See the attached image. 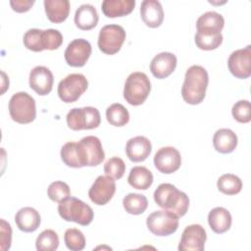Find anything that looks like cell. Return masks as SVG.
I'll list each match as a JSON object with an SVG mask.
<instances>
[{
	"label": "cell",
	"instance_id": "cell-23",
	"mask_svg": "<svg viewBox=\"0 0 251 251\" xmlns=\"http://www.w3.org/2000/svg\"><path fill=\"white\" fill-rule=\"evenodd\" d=\"M99 16L96 8L91 4L80 5L75 14V24L82 30H89L97 25Z\"/></svg>",
	"mask_w": 251,
	"mask_h": 251
},
{
	"label": "cell",
	"instance_id": "cell-24",
	"mask_svg": "<svg viewBox=\"0 0 251 251\" xmlns=\"http://www.w3.org/2000/svg\"><path fill=\"white\" fill-rule=\"evenodd\" d=\"M208 224L216 233L227 231L231 226V215L224 207H216L208 214Z\"/></svg>",
	"mask_w": 251,
	"mask_h": 251
},
{
	"label": "cell",
	"instance_id": "cell-27",
	"mask_svg": "<svg viewBox=\"0 0 251 251\" xmlns=\"http://www.w3.org/2000/svg\"><path fill=\"white\" fill-rule=\"evenodd\" d=\"M44 9L49 21L59 24L68 18L70 2L69 0H44Z\"/></svg>",
	"mask_w": 251,
	"mask_h": 251
},
{
	"label": "cell",
	"instance_id": "cell-36",
	"mask_svg": "<svg viewBox=\"0 0 251 251\" xmlns=\"http://www.w3.org/2000/svg\"><path fill=\"white\" fill-rule=\"evenodd\" d=\"M195 43L199 49L202 50H214L218 48L223 42L222 33L216 35H208L197 33L194 36Z\"/></svg>",
	"mask_w": 251,
	"mask_h": 251
},
{
	"label": "cell",
	"instance_id": "cell-16",
	"mask_svg": "<svg viewBox=\"0 0 251 251\" xmlns=\"http://www.w3.org/2000/svg\"><path fill=\"white\" fill-rule=\"evenodd\" d=\"M154 165L156 169L163 174H173L177 171L181 165L180 153L173 146L162 147L154 156Z\"/></svg>",
	"mask_w": 251,
	"mask_h": 251
},
{
	"label": "cell",
	"instance_id": "cell-2",
	"mask_svg": "<svg viewBox=\"0 0 251 251\" xmlns=\"http://www.w3.org/2000/svg\"><path fill=\"white\" fill-rule=\"evenodd\" d=\"M153 196L158 206L172 212L178 218L184 216L188 210V196L172 183H161L154 191Z\"/></svg>",
	"mask_w": 251,
	"mask_h": 251
},
{
	"label": "cell",
	"instance_id": "cell-26",
	"mask_svg": "<svg viewBox=\"0 0 251 251\" xmlns=\"http://www.w3.org/2000/svg\"><path fill=\"white\" fill-rule=\"evenodd\" d=\"M134 6V0H104L101 4V9L106 17L116 18L130 14Z\"/></svg>",
	"mask_w": 251,
	"mask_h": 251
},
{
	"label": "cell",
	"instance_id": "cell-17",
	"mask_svg": "<svg viewBox=\"0 0 251 251\" xmlns=\"http://www.w3.org/2000/svg\"><path fill=\"white\" fill-rule=\"evenodd\" d=\"M29 86L41 96L47 95L51 92L54 76L52 72L44 66H36L29 73Z\"/></svg>",
	"mask_w": 251,
	"mask_h": 251
},
{
	"label": "cell",
	"instance_id": "cell-11",
	"mask_svg": "<svg viewBox=\"0 0 251 251\" xmlns=\"http://www.w3.org/2000/svg\"><path fill=\"white\" fill-rule=\"evenodd\" d=\"M88 81L82 74H71L60 80L58 84V95L65 103L76 101L87 89Z\"/></svg>",
	"mask_w": 251,
	"mask_h": 251
},
{
	"label": "cell",
	"instance_id": "cell-18",
	"mask_svg": "<svg viewBox=\"0 0 251 251\" xmlns=\"http://www.w3.org/2000/svg\"><path fill=\"white\" fill-rule=\"evenodd\" d=\"M177 60L171 52H161L157 54L150 63V71L157 78H166L175 71Z\"/></svg>",
	"mask_w": 251,
	"mask_h": 251
},
{
	"label": "cell",
	"instance_id": "cell-20",
	"mask_svg": "<svg viewBox=\"0 0 251 251\" xmlns=\"http://www.w3.org/2000/svg\"><path fill=\"white\" fill-rule=\"evenodd\" d=\"M152 150L151 141L142 135L132 137L127 140L126 153L127 158L134 163L142 162L147 159Z\"/></svg>",
	"mask_w": 251,
	"mask_h": 251
},
{
	"label": "cell",
	"instance_id": "cell-4",
	"mask_svg": "<svg viewBox=\"0 0 251 251\" xmlns=\"http://www.w3.org/2000/svg\"><path fill=\"white\" fill-rule=\"evenodd\" d=\"M60 217L67 222H75L80 226H88L94 217L92 208L75 197H68L58 205Z\"/></svg>",
	"mask_w": 251,
	"mask_h": 251
},
{
	"label": "cell",
	"instance_id": "cell-1",
	"mask_svg": "<svg viewBox=\"0 0 251 251\" xmlns=\"http://www.w3.org/2000/svg\"><path fill=\"white\" fill-rule=\"evenodd\" d=\"M209 82L207 71L199 65L189 67L184 75L181 86V96L183 100L191 105L201 103L206 95Z\"/></svg>",
	"mask_w": 251,
	"mask_h": 251
},
{
	"label": "cell",
	"instance_id": "cell-34",
	"mask_svg": "<svg viewBox=\"0 0 251 251\" xmlns=\"http://www.w3.org/2000/svg\"><path fill=\"white\" fill-rule=\"evenodd\" d=\"M65 244L72 251H80L85 247V237L77 228H68L64 235Z\"/></svg>",
	"mask_w": 251,
	"mask_h": 251
},
{
	"label": "cell",
	"instance_id": "cell-10",
	"mask_svg": "<svg viewBox=\"0 0 251 251\" xmlns=\"http://www.w3.org/2000/svg\"><path fill=\"white\" fill-rule=\"evenodd\" d=\"M146 225L153 234L168 236L177 229L178 217L168 210H158L147 217Z\"/></svg>",
	"mask_w": 251,
	"mask_h": 251
},
{
	"label": "cell",
	"instance_id": "cell-41",
	"mask_svg": "<svg viewBox=\"0 0 251 251\" xmlns=\"http://www.w3.org/2000/svg\"><path fill=\"white\" fill-rule=\"evenodd\" d=\"M1 74H2L3 79H4V80H7V83H9V78H7V76H6L5 73H4V72H1ZM7 87H9V85H7V84H5V82H3V89H2V93H4V92H5V90H6V88H7Z\"/></svg>",
	"mask_w": 251,
	"mask_h": 251
},
{
	"label": "cell",
	"instance_id": "cell-8",
	"mask_svg": "<svg viewBox=\"0 0 251 251\" xmlns=\"http://www.w3.org/2000/svg\"><path fill=\"white\" fill-rule=\"evenodd\" d=\"M76 143L81 167H95L104 161L105 153L98 137L88 135Z\"/></svg>",
	"mask_w": 251,
	"mask_h": 251
},
{
	"label": "cell",
	"instance_id": "cell-22",
	"mask_svg": "<svg viewBox=\"0 0 251 251\" xmlns=\"http://www.w3.org/2000/svg\"><path fill=\"white\" fill-rule=\"evenodd\" d=\"M15 222L20 230L24 232H33L39 227L41 218L34 208L24 207L17 212Z\"/></svg>",
	"mask_w": 251,
	"mask_h": 251
},
{
	"label": "cell",
	"instance_id": "cell-31",
	"mask_svg": "<svg viewBox=\"0 0 251 251\" xmlns=\"http://www.w3.org/2000/svg\"><path fill=\"white\" fill-rule=\"evenodd\" d=\"M218 189L226 195H234L241 191L242 181L233 174H225L217 181Z\"/></svg>",
	"mask_w": 251,
	"mask_h": 251
},
{
	"label": "cell",
	"instance_id": "cell-32",
	"mask_svg": "<svg viewBox=\"0 0 251 251\" xmlns=\"http://www.w3.org/2000/svg\"><path fill=\"white\" fill-rule=\"evenodd\" d=\"M59 236L53 229H44L35 240L38 251H55L59 247Z\"/></svg>",
	"mask_w": 251,
	"mask_h": 251
},
{
	"label": "cell",
	"instance_id": "cell-35",
	"mask_svg": "<svg viewBox=\"0 0 251 251\" xmlns=\"http://www.w3.org/2000/svg\"><path fill=\"white\" fill-rule=\"evenodd\" d=\"M47 195L50 198V200L60 203L64 199L71 196L70 186L66 182L61 181V180L53 181L48 186Z\"/></svg>",
	"mask_w": 251,
	"mask_h": 251
},
{
	"label": "cell",
	"instance_id": "cell-33",
	"mask_svg": "<svg viewBox=\"0 0 251 251\" xmlns=\"http://www.w3.org/2000/svg\"><path fill=\"white\" fill-rule=\"evenodd\" d=\"M61 159L62 161L71 168H82L78 151H77V143L74 141H70L65 143L61 148Z\"/></svg>",
	"mask_w": 251,
	"mask_h": 251
},
{
	"label": "cell",
	"instance_id": "cell-39",
	"mask_svg": "<svg viewBox=\"0 0 251 251\" xmlns=\"http://www.w3.org/2000/svg\"><path fill=\"white\" fill-rule=\"evenodd\" d=\"M12 242V228L4 219L0 221V248L5 251L10 249Z\"/></svg>",
	"mask_w": 251,
	"mask_h": 251
},
{
	"label": "cell",
	"instance_id": "cell-40",
	"mask_svg": "<svg viewBox=\"0 0 251 251\" xmlns=\"http://www.w3.org/2000/svg\"><path fill=\"white\" fill-rule=\"evenodd\" d=\"M34 4V0H11L10 5L12 9L18 13L28 11Z\"/></svg>",
	"mask_w": 251,
	"mask_h": 251
},
{
	"label": "cell",
	"instance_id": "cell-3",
	"mask_svg": "<svg viewBox=\"0 0 251 251\" xmlns=\"http://www.w3.org/2000/svg\"><path fill=\"white\" fill-rule=\"evenodd\" d=\"M24 45L28 50L40 52L58 49L63 43V35L58 29L30 28L24 34Z\"/></svg>",
	"mask_w": 251,
	"mask_h": 251
},
{
	"label": "cell",
	"instance_id": "cell-30",
	"mask_svg": "<svg viewBox=\"0 0 251 251\" xmlns=\"http://www.w3.org/2000/svg\"><path fill=\"white\" fill-rule=\"evenodd\" d=\"M106 118L112 126H123L128 123L129 113L124 105L120 103H114L107 108Z\"/></svg>",
	"mask_w": 251,
	"mask_h": 251
},
{
	"label": "cell",
	"instance_id": "cell-13",
	"mask_svg": "<svg viewBox=\"0 0 251 251\" xmlns=\"http://www.w3.org/2000/svg\"><path fill=\"white\" fill-rule=\"evenodd\" d=\"M229 72L237 78H247L251 75V45L233 51L227 60Z\"/></svg>",
	"mask_w": 251,
	"mask_h": 251
},
{
	"label": "cell",
	"instance_id": "cell-7",
	"mask_svg": "<svg viewBox=\"0 0 251 251\" xmlns=\"http://www.w3.org/2000/svg\"><path fill=\"white\" fill-rule=\"evenodd\" d=\"M68 126L73 130L92 129L99 126L101 116L98 109L87 106L82 108H73L66 117Z\"/></svg>",
	"mask_w": 251,
	"mask_h": 251
},
{
	"label": "cell",
	"instance_id": "cell-5",
	"mask_svg": "<svg viewBox=\"0 0 251 251\" xmlns=\"http://www.w3.org/2000/svg\"><path fill=\"white\" fill-rule=\"evenodd\" d=\"M151 90L149 77L141 72L131 73L124 86V98L133 106L141 105L148 97Z\"/></svg>",
	"mask_w": 251,
	"mask_h": 251
},
{
	"label": "cell",
	"instance_id": "cell-28",
	"mask_svg": "<svg viewBox=\"0 0 251 251\" xmlns=\"http://www.w3.org/2000/svg\"><path fill=\"white\" fill-rule=\"evenodd\" d=\"M127 181L135 189L146 190L153 183V175L146 167L135 166L130 170Z\"/></svg>",
	"mask_w": 251,
	"mask_h": 251
},
{
	"label": "cell",
	"instance_id": "cell-12",
	"mask_svg": "<svg viewBox=\"0 0 251 251\" xmlns=\"http://www.w3.org/2000/svg\"><path fill=\"white\" fill-rule=\"evenodd\" d=\"M116 192V182L108 176H99L88 190L90 200L99 206L106 205Z\"/></svg>",
	"mask_w": 251,
	"mask_h": 251
},
{
	"label": "cell",
	"instance_id": "cell-9",
	"mask_svg": "<svg viewBox=\"0 0 251 251\" xmlns=\"http://www.w3.org/2000/svg\"><path fill=\"white\" fill-rule=\"evenodd\" d=\"M126 31L120 25H104L98 35L99 49L108 55H114L120 51L125 40Z\"/></svg>",
	"mask_w": 251,
	"mask_h": 251
},
{
	"label": "cell",
	"instance_id": "cell-25",
	"mask_svg": "<svg viewBox=\"0 0 251 251\" xmlns=\"http://www.w3.org/2000/svg\"><path fill=\"white\" fill-rule=\"evenodd\" d=\"M213 145L220 153H231L237 145V135L229 128H220L214 133Z\"/></svg>",
	"mask_w": 251,
	"mask_h": 251
},
{
	"label": "cell",
	"instance_id": "cell-19",
	"mask_svg": "<svg viewBox=\"0 0 251 251\" xmlns=\"http://www.w3.org/2000/svg\"><path fill=\"white\" fill-rule=\"evenodd\" d=\"M224 25H225L224 17L215 11H208L202 14L196 21L197 33H201V34H209V35L220 34L222 33L221 31Z\"/></svg>",
	"mask_w": 251,
	"mask_h": 251
},
{
	"label": "cell",
	"instance_id": "cell-6",
	"mask_svg": "<svg viewBox=\"0 0 251 251\" xmlns=\"http://www.w3.org/2000/svg\"><path fill=\"white\" fill-rule=\"evenodd\" d=\"M9 113L13 121L19 124H29L36 117L35 100L28 93H15L9 101Z\"/></svg>",
	"mask_w": 251,
	"mask_h": 251
},
{
	"label": "cell",
	"instance_id": "cell-29",
	"mask_svg": "<svg viewBox=\"0 0 251 251\" xmlns=\"http://www.w3.org/2000/svg\"><path fill=\"white\" fill-rule=\"evenodd\" d=\"M123 206L128 214L140 215L147 209L148 200L143 194L128 193L123 199Z\"/></svg>",
	"mask_w": 251,
	"mask_h": 251
},
{
	"label": "cell",
	"instance_id": "cell-14",
	"mask_svg": "<svg viewBox=\"0 0 251 251\" xmlns=\"http://www.w3.org/2000/svg\"><path fill=\"white\" fill-rule=\"evenodd\" d=\"M207 239L205 228L198 224H193L184 228L178 244L179 251H202Z\"/></svg>",
	"mask_w": 251,
	"mask_h": 251
},
{
	"label": "cell",
	"instance_id": "cell-15",
	"mask_svg": "<svg viewBox=\"0 0 251 251\" xmlns=\"http://www.w3.org/2000/svg\"><path fill=\"white\" fill-rule=\"evenodd\" d=\"M92 47L84 38H76L71 41L65 50V60L72 67H82L91 55Z\"/></svg>",
	"mask_w": 251,
	"mask_h": 251
},
{
	"label": "cell",
	"instance_id": "cell-38",
	"mask_svg": "<svg viewBox=\"0 0 251 251\" xmlns=\"http://www.w3.org/2000/svg\"><path fill=\"white\" fill-rule=\"evenodd\" d=\"M231 114L233 118L242 124L249 123L251 120V110L250 102L248 100H239L237 101L231 109Z\"/></svg>",
	"mask_w": 251,
	"mask_h": 251
},
{
	"label": "cell",
	"instance_id": "cell-21",
	"mask_svg": "<svg viewBox=\"0 0 251 251\" xmlns=\"http://www.w3.org/2000/svg\"><path fill=\"white\" fill-rule=\"evenodd\" d=\"M140 16L149 27H158L164 20V11L158 0H143L140 5Z\"/></svg>",
	"mask_w": 251,
	"mask_h": 251
},
{
	"label": "cell",
	"instance_id": "cell-37",
	"mask_svg": "<svg viewBox=\"0 0 251 251\" xmlns=\"http://www.w3.org/2000/svg\"><path fill=\"white\" fill-rule=\"evenodd\" d=\"M104 172L106 176L114 179H120L125 175L126 164L120 157H112L105 163Z\"/></svg>",
	"mask_w": 251,
	"mask_h": 251
}]
</instances>
